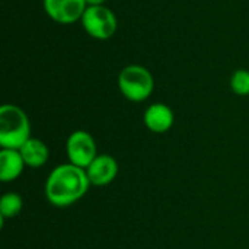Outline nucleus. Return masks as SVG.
Listing matches in <instances>:
<instances>
[{
    "label": "nucleus",
    "instance_id": "obj_1",
    "mask_svg": "<svg viewBox=\"0 0 249 249\" xmlns=\"http://www.w3.org/2000/svg\"><path fill=\"white\" fill-rule=\"evenodd\" d=\"M90 181L83 168L64 163L53 169L45 184V196L55 207H67L82 198Z\"/></svg>",
    "mask_w": 249,
    "mask_h": 249
},
{
    "label": "nucleus",
    "instance_id": "obj_2",
    "mask_svg": "<svg viewBox=\"0 0 249 249\" xmlns=\"http://www.w3.org/2000/svg\"><path fill=\"white\" fill-rule=\"evenodd\" d=\"M31 124L23 109L6 104L0 108V144L3 149L19 150L31 137Z\"/></svg>",
    "mask_w": 249,
    "mask_h": 249
},
{
    "label": "nucleus",
    "instance_id": "obj_3",
    "mask_svg": "<svg viewBox=\"0 0 249 249\" xmlns=\"http://www.w3.org/2000/svg\"><path fill=\"white\" fill-rule=\"evenodd\" d=\"M118 88L128 101L142 102L152 95L155 88V80L152 73L146 67L139 64H131L120 71Z\"/></svg>",
    "mask_w": 249,
    "mask_h": 249
},
{
    "label": "nucleus",
    "instance_id": "obj_4",
    "mask_svg": "<svg viewBox=\"0 0 249 249\" xmlns=\"http://www.w3.org/2000/svg\"><path fill=\"white\" fill-rule=\"evenodd\" d=\"M82 25L89 36L102 41L114 36L118 20L114 12L107 6H88L82 16Z\"/></svg>",
    "mask_w": 249,
    "mask_h": 249
},
{
    "label": "nucleus",
    "instance_id": "obj_5",
    "mask_svg": "<svg viewBox=\"0 0 249 249\" xmlns=\"http://www.w3.org/2000/svg\"><path fill=\"white\" fill-rule=\"evenodd\" d=\"M66 152L70 163L83 169L88 168L98 156L93 137L82 130H77L69 136L66 143Z\"/></svg>",
    "mask_w": 249,
    "mask_h": 249
},
{
    "label": "nucleus",
    "instance_id": "obj_6",
    "mask_svg": "<svg viewBox=\"0 0 249 249\" xmlns=\"http://www.w3.org/2000/svg\"><path fill=\"white\" fill-rule=\"evenodd\" d=\"M45 13L57 23L70 25L82 20L88 7L86 0H42Z\"/></svg>",
    "mask_w": 249,
    "mask_h": 249
},
{
    "label": "nucleus",
    "instance_id": "obj_7",
    "mask_svg": "<svg viewBox=\"0 0 249 249\" xmlns=\"http://www.w3.org/2000/svg\"><path fill=\"white\" fill-rule=\"evenodd\" d=\"M86 174H88L90 184L102 187L115 179L118 174V163L109 155H99L86 168Z\"/></svg>",
    "mask_w": 249,
    "mask_h": 249
},
{
    "label": "nucleus",
    "instance_id": "obj_8",
    "mask_svg": "<svg viewBox=\"0 0 249 249\" xmlns=\"http://www.w3.org/2000/svg\"><path fill=\"white\" fill-rule=\"evenodd\" d=\"M144 124L153 133H166L174 124V112L165 104H153L144 112Z\"/></svg>",
    "mask_w": 249,
    "mask_h": 249
},
{
    "label": "nucleus",
    "instance_id": "obj_9",
    "mask_svg": "<svg viewBox=\"0 0 249 249\" xmlns=\"http://www.w3.org/2000/svg\"><path fill=\"white\" fill-rule=\"evenodd\" d=\"M25 162L19 150L1 149L0 152V179L3 182H10L16 179L23 171Z\"/></svg>",
    "mask_w": 249,
    "mask_h": 249
},
{
    "label": "nucleus",
    "instance_id": "obj_10",
    "mask_svg": "<svg viewBox=\"0 0 249 249\" xmlns=\"http://www.w3.org/2000/svg\"><path fill=\"white\" fill-rule=\"evenodd\" d=\"M25 165L31 168H39L48 160V147L39 139H29L20 149H19Z\"/></svg>",
    "mask_w": 249,
    "mask_h": 249
},
{
    "label": "nucleus",
    "instance_id": "obj_11",
    "mask_svg": "<svg viewBox=\"0 0 249 249\" xmlns=\"http://www.w3.org/2000/svg\"><path fill=\"white\" fill-rule=\"evenodd\" d=\"M23 207V201L20 198V196L15 194V193H9L4 194L0 200V217L1 222L7 217H15L20 213Z\"/></svg>",
    "mask_w": 249,
    "mask_h": 249
},
{
    "label": "nucleus",
    "instance_id": "obj_12",
    "mask_svg": "<svg viewBox=\"0 0 249 249\" xmlns=\"http://www.w3.org/2000/svg\"><path fill=\"white\" fill-rule=\"evenodd\" d=\"M231 88L236 95L247 96L249 95V71L239 69L233 73L231 79Z\"/></svg>",
    "mask_w": 249,
    "mask_h": 249
},
{
    "label": "nucleus",
    "instance_id": "obj_13",
    "mask_svg": "<svg viewBox=\"0 0 249 249\" xmlns=\"http://www.w3.org/2000/svg\"><path fill=\"white\" fill-rule=\"evenodd\" d=\"M107 0H86V4L88 6H104Z\"/></svg>",
    "mask_w": 249,
    "mask_h": 249
}]
</instances>
